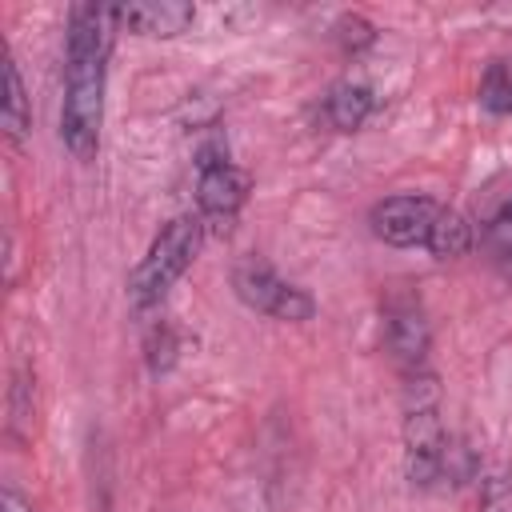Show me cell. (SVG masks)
Listing matches in <instances>:
<instances>
[{"instance_id":"cell-12","label":"cell","mask_w":512,"mask_h":512,"mask_svg":"<svg viewBox=\"0 0 512 512\" xmlns=\"http://www.w3.org/2000/svg\"><path fill=\"white\" fill-rule=\"evenodd\" d=\"M480 108L492 116H512V56H500L484 68L480 80Z\"/></svg>"},{"instance_id":"cell-2","label":"cell","mask_w":512,"mask_h":512,"mask_svg":"<svg viewBox=\"0 0 512 512\" xmlns=\"http://www.w3.org/2000/svg\"><path fill=\"white\" fill-rule=\"evenodd\" d=\"M452 436L440 420V388L428 368L404 372V472L416 488L444 480V452Z\"/></svg>"},{"instance_id":"cell-15","label":"cell","mask_w":512,"mask_h":512,"mask_svg":"<svg viewBox=\"0 0 512 512\" xmlns=\"http://www.w3.org/2000/svg\"><path fill=\"white\" fill-rule=\"evenodd\" d=\"M480 512H512V480L484 476V484H480Z\"/></svg>"},{"instance_id":"cell-8","label":"cell","mask_w":512,"mask_h":512,"mask_svg":"<svg viewBox=\"0 0 512 512\" xmlns=\"http://www.w3.org/2000/svg\"><path fill=\"white\" fill-rule=\"evenodd\" d=\"M120 32L136 36H176L196 20V8L188 0H136V4H112Z\"/></svg>"},{"instance_id":"cell-3","label":"cell","mask_w":512,"mask_h":512,"mask_svg":"<svg viewBox=\"0 0 512 512\" xmlns=\"http://www.w3.org/2000/svg\"><path fill=\"white\" fill-rule=\"evenodd\" d=\"M204 240V220L200 216H172L140 256V264L128 276V296L136 308H152L168 296V288L188 272Z\"/></svg>"},{"instance_id":"cell-10","label":"cell","mask_w":512,"mask_h":512,"mask_svg":"<svg viewBox=\"0 0 512 512\" xmlns=\"http://www.w3.org/2000/svg\"><path fill=\"white\" fill-rule=\"evenodd\" d=\"M424 248H428L436 260H460V256H468V248H472V224H468L456 208H440V216H436V224H432Z\"/></svg>"},{"instance_id":"cell-11","label":"cell","mask_w":512,"mask_h":512,"mask_svg":"<svg viewBox=\"0 0 512 512\" xmlns=\"http://www.w3.org/2000/svg\"><path fill=\"white\" fill-rule=\"evenodd\" d=\"M28 124H32V112H28L24 80H20L16 60L8 56V60H4V136H8V144H12V148H20V144H24Z\"/></svg>"},{"instance_id":"cell-1","label":"cell","mask_w":512,"mask_h":512,"mask_svg":"<svg viewBox=\"0 0 512 512\" xmlns=\"http://www.w3.org/2000/svg\"><path fill=\"white\" fill-rule=\"evenodd\" d=\"M112 4H76L64 32V104H60V140L72 160L88 164L100 148L104 128V84L108 56L116 44Z\"/></svg>"},{"instance_id":"cell-18","label":"cell","mask_w":512,"mask_h":512,"mask_svg":"<svg viewBox=\"0 0 512 512\" xmlns=\"http://www.w3.org/2000/svg\"><path fill=\"white\" fill-rule=\"evenodd\" d=\"M508 204H512V200H508Z\"/></svg>"},{"instance_id":"cell-7","label":"cell","mask_w":512,"mask_h":512,"mask_svg":"<svg viewBox=\"0 0 512 512\" xmlns=\"http://www.w3.org/2000/svg\"><path fill=\"white\" fill-rule=\"evenodd\" d=\"M384 344L400 372L428 368V320L412 292H392L384 304Z\"/></svg>"},{"instance_id":"cell-17","label":"cell","mask_w":512,"mask_h":512,"mask_svg":"<svg viewBox=\"0 0 512 512\" xmlns=\"http://www.w3.org/2000/svg\"><path fill=\"white\" fill-rule=\"evenodd\" d=\"M0 512H32V504H28L16 488H4V496H0Z\"/></svg>"},{"instance_id":"cell-5","label":"cell","mask_w":512,"mask_h":512,"mask_svg":"<svg viewBox=\"0 0 512 512\" xmlns=\"http://www.w3.org/2000/svg\"><path fill=\"white\" fill-rule=\"evenodd\" d=\"M232 288H236V296H240L248 308L268 312V316H276V320L304 324V320L316 316V300H312L304 288L280 280V276H276L268 264H260V260L240 264V268L232 272Z\"/></svg>"},{"instance_id":"cell-9","label":"cell","mask_w":512,"mask_h":512,"mask_svg":"<svg viewBox=\"0 0 512 512\" xmlns=\"http://www.w3.org/2000/svg\"><path fill=\"white\" fill-rule=\"evenodd\" d=\"M372 108H376V96H372V88L360 84V80H340V84H332L328 96H324V120H328L336 132H356V128L372 116Z\"/></svg>"},{"instance_id":"cell-16","label":"cell","mask_w":512,"mask_h":512,"mask_svg":"<svg viewBox=\"0 0 512 512\" xmlns=\"http://www.w3.org/2000/svg\"><path fill=\"white\" fill-rule=\"evenodd\" d=\"M172 356H176V336H172V328H156L152 336H148V364H152V372H164L168 364H172Z\"/></svg>"},{"instance_id":"cell-13","label":"cell","mask_w":512,"mask_h":512,"mask_svg":"<svg viewBox=\"0 0 512 512\" xmlns=\"http://www.w3.org/2000/svg\"><path fill=\"white\" fill-rule=\"evenodd\" d=\"M484 244L492 252V260L512 272V204H504L488 224H484Z\"/></svg>"},{"instance_id":"cell-14","label":"cell","mask_w":512,"mask_h":512,"mask_svg":"<svg viewBox=\"0 0 512 512\" xmlns=\"http://www.w3.org/2000/svg\"><path fill=\"white\" fill-rule=\"evenodd\" d=\"M336 40H340L344 52H360V48H368L376 40V28L364 16H340L336 20Z\"/></svg>"},{"instance_id":"cell-4","label":"cell","mask_w":512,"mask_h":512,"mask_svg":"<svg viewBox=\"0 0 512 512\" xmlns=\"http://www.w3.org/2000/svg\"><path fill=\"white\" fill-rule=\"evenodd\" d=\"M248 200V172L236 168L220 148H200L196 160V204L212 232H228Z\"/></svg>"},{"instance_id":"cell-6","label":"cell","mask_w":512,"mask_h":512,"mask_svg":"<svg viewBox=\"0 0 512 512\" xmlns=\"http://www.w3.org/2000/svg\"><path fill=\"white\" fill-rule=\"evenodd\" d=\"M440 208H444L440 200L416 196V192H408V196H388V200H380V204L368 212V224H372V232H376L384 244H392V248H416V244L428 240V232H432Z\"/></svg>"}]
</instances>
